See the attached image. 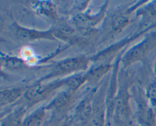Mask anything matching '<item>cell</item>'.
I'll return each instance as SVG.
<instances>
[{"label":"cell","mask_w":156,"mask_h":126,"mask_svg":"<svg viewBox=\"0 0 156 126\" xmlns=\"http://www.w3.org/2000/svg\"><path fill=\"white\" fill-rule=\"evenodd\" d=\"M156 45V34H152L129 50L122 59L124 66H129L137 61L141 60Z\"/></svg>","instance_id":"1"},{"label":"cell","mask_w":156,"mask_h":126,"mask_svg":"<svg viewBox=\"0 0 156 126\" xmlns=\"http://www.w3.org/2000/svg\"><path fill=\"white\" fill-rule=\"evenodd\" d=\"M66 80H62L59 81H55L53 83H41L33 85L29 87L24 92V97L27 100L30 102H37L43 100L48 97L55 90L58 89L59 87L65 85Z\"/></svg>","instance_id":"2"},{"label":"cell","mask_w":156,"mask_h":126,"mask_svg":"<svg viewBox=\"0 0 156 126\" xmlns=\"http://www.w3.org/2000/svg\"><path fill=\"white\" fill-rule=\"evenodd\" d=\"M88 66V59L85 56L69 58L56 65V73L58 74H70L76 71H83Z\"/></svg>","instance_id":"3"},{"label":"cell","mask_w":156,"mask_h":126,"mask_svg":"<svg viewBox=\"0 0 156 126\" xmlns=\"http://www.w3.org/2000/svg\"><path fill=\"white\" fill-rule=\"evenodd\" d=\"M17 37L21 41H34L39 39H54L53 30L50 31H39V30H30L24 27H16Z\"/></svg>","instance_id":"4"},{"label":"cell","mask_w":156,"mask_h":126,"mask_svg":"<svg viewBox=\"0 0 156 126\" xmlns=\"http://www.w3.org/2000/svg\"><path fill=\"white\" fill-rule=\"evenodd\" d=\"M104 15L105 13L103 12H100L96 16H89L88 15L80 14V15H76L73 18V24L79 28H90L98 24L101 18H103Z\"/></svg>","instance_id":"5"},{"label":"cell","mask_w":156,"mask_h":126,"mask_svg":"<svg viewBox=\"0 0 156 126\" xmlns=\"http://www.w3.org/2000/svg\"><path fill=\"white\" fill-rule=\"evenodd\" d=\"M129 97L126 91H120L116 98L115 111L121 118H126L129 115Z\"/></svg>","instance_id":"6"},{"label":"cell","mask_w":156,"mask_h":126,"mask_svg":"<svg viewBox=\"0 0 156 126\" xmlns=\"http://www.w3.org/2000/svg\"><path fill=\"white\" fill-rule=\"evenodd\" d=\"M23 93L24 90L21 87L2 90L0 92V104L1 106H5L13 103L22 95Z\"/></svg>","instance_id":"7"},{"label":"cell","mask_w":156,"mask_h":126,"mask_svg":"<svg viewBox=\"0 0 156 126\" xmlns=\"http://www.w3.org/2000/svg\"><path fill=\"white\" fill-rule=\"evenodd\" d=\"M110 69H111V66L108 64L99 65L94 67L85 74L87 77V81H90L91 83H95L98 81L105 74H107V72Z\"/></svg>","instance_id":"8"},{"label":"cell","mask_w":156,"mask_h":126,"mask_svg":"<svg viewBox=\"0 0 156 126\" xmlns=\"http://www.w3.org/2000/svg\"><path fill=\"white\" fill-rule=\"evenodd\" d=\"M73 100V97L71 94V91L69 90L66 92H62L55 99L54 101L53 102V106L56 109L61 110L69 106Z\"/></svg>","instance_id":"9"},{"label":"cell","mask_w":156,"mask_h":126,"mask_svg":"<svg viewBox=\"0 0 156 126\" xmlns=\"http://www.w3.org/2000/svg\"><path fill=\"white\" fill-rule=\"evenodd\" d=\"M67 87L69 88V90L76 91V90L79 89L85 81H87L86 75H82V74H76V75L71 76L67 79H65Z\"/></svg>","instance_id":"10"},{"label":"cell","mask_w":156,"mask_h":126,"mask_svg":"<svg viewBox=\"0 0 156 126\" xmlns=\"http://www.w3.org/2000/svg\"><path fill=\"white\" fill-rule=\"evenodd\" d=\"M45 117L44 109H39L24 120L22 126H41Z\"/></svg>","instance_id":"11"},{"label":"cell","mask_w":156,"mask_h":126,"mask_svg":"<svg viewBox=\"0 0 156 126\" xmlns=\"http://www.w3.org/2000/svg\"><path fill=\"white\" fill-rule=\"evenodd\" d=\"M5 65L9 69L12 71H19L26 68V63L22 59L16 57H8L4 59Z\"/></svg>","instance_id":"12"},{"label":"cell","mask_w":156,"mask_h":126,"mask_svg":"<svg viewBox=\"0 0 156 126\" xmlns=\"http://www.w3.org/2000/svg\"><path fill=\"white\" fill-rule=\"evenodd\" d=\"M24 112V110H22L21 109L13 112L12 115H10L6 118L2 126H20L21 124V121H22Z\"/></svg>","instance_id":"13"},{"label":"cell","mask_w":156,"mask_h":126,"mask_svg":"<svg viewBox=\"0 0 156 126\" xmlns=\"http://www.w3.org/2000/svg\"><path fill=\"white\" fill-rule=\"evenodd\" d=\"M129 19L126 16L121 15H117L112 18L111 27L115 32H119L123 30L129 24Z\"/></svg>","instance_id":"14"},{"label":"cell","mask_w":156,"mask_h":126,"mask_svg":"<svg viewBox=\"0 0 156 126\" xmlns=\"http://www.w3.org/2000/svg\"><path fill=\"white\" fill-rule=\"evenodd\" d=\"M74 33V30L67 25H62L58 28L53 30L54 37H59L62 39H67L71 37Z\"/></svg>","instance_id":"15"},{"label":"cell","mask_w":156,"mask_h":126,"mask_svg":"<svg viewBox=\"0 0 156 126\" xmlns=\"http://www.w3.org/2000/svg\"><path fill=\"white\" fill-rule=\"evenodd\" d=\"M92 107L90 103L89 100H85V101L79 106V114L83 119L88 118L91 115Z\"/></svg>","instance_id":"16"},{"label":"cell","mask_w":156,"mask_h":126,"mask_svg":"<svg viewBox=\"0 0 156 126\" xmlns=\"http://www.w3.org/2000/svg\"><path fill=\"white\" fill-rule=\"evenodd\" d=\"M104 120V112L102 110H98L91 116L90 126H103Z\"/></svg>","instance_id":"17"},{"label":"cell","mask_w":156,"mask_h":126,"mask_svg":"<svg viewBox=\"0 0 156 126\" xmlns=\"http://www.w3.org/2000/svg\"><path fill=\"white\" fill-rule=\"evenodd\" d=\"M147 97L152 104L156 105V79L151 82L147 88Z\"/></svg>","instance_id":"18"},{"label":"cell","mask_w":156,"mask_h":126,"mask_svg":"<svg viewBox=\"0 0 156 126\" xmlns=\"http://www.w3.org/2000/svg\"><path fill=\"white\" fill-rule=\"evenodd\" d=\"M40 10L42 11L43 13L47 15H50V16H53L55 14V9L53 7L51 4H49L47 2H43L40 4V7H38Z\"/></svg>","instance_id":"19"},{"label":"cell","mask_w":156,"mask_h":126,"mask_svg":"<svg viewBox=\"0 0 156 126\" xmlns=\"http://www.w3.org/2000/svg\"><path fill=\"white\" fill-rule=\"evenodd\" d=\"M143 15L148 18H154L156 16V2L146 7V9L143 11Z\"/></svg>","instance_id":"20"},{"label":"cell","mask_w":156,"mask_h":126,"mask_svg":"<svg viewBox=\"0 0 156 126\" xmlns=\"http://www.w3.org/2000/svg\"><path fill=\"white\" fill-rule=\"evenodd\" d=\"M155 75H156V62H155Z\"/></svg>","instance_id":"21"}]
</instances>
